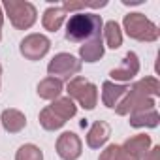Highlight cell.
Here are the masks:
<instances>
[{
  "instance_id": "1",
  "label": "cell",
  "mask_w": 160,
  "mask_h": 160,
  "mask_svg": "<svg viewBox=\"0 0 160 160\" xmlns=\"http://www.w3.org/2000/svg\"><path fill=\"white\" fill-rule=\"evenodd\" d=\"M104 21L96 13H73L66 23V40L72 43H83L94 36H102Z\"/></svg>"
},
{
  "instance_id": "2",
  "label": "cell",
  "mask_w": 160,
  "mask_h": 160,
  "mask_svg": "<svg viewBox=\"0 0 160 160\" xmlns=\"http://www.w3.org/2000/svg\"><path fill=\"white\" fill-rule=\"evenodd\" d=\"M66 92H68V98L77 102L87 111L94 109L96 104H98V87L94 83H91L83 75L72 77L68 81V85H66Z\"/></svg>"
},
{
  "instance_id": "3",
  "label": "cell",
  "mask_w": 160,
  "mask_h": 160,
  "mask_svg": "<svg viewBox=\"0 0 160 160\" xmlns=\"http://www.w3.org/2000/svg\"><path fill=\"white\" fill-rule=\"evenodd\" d=\"M122 27H124V32L138 42H156L160 38L158 27L151 19H147L143 13H138V12L124 15Z\"/></svg>"
},
{
  "instance_id": "4",
  "label": "cell",
  "mask_w": 160,
  "mask_h": 160,
  "mask_svg": "<svg viewBox=\"0 0 160 160\" xmlns=\"http://www.w3.org/2000/svg\"><path fill=\"white\" fill-rule=\"evenodd\" d=\"M2 8L6 10L10 23L17 30H28L38 19L36 6L32 2H27V0H4Z\"/></svg>"
},
{
  "instance_id": "5",
  "label": "cell",
  "mask_w": 160,
  "mask_h": 160,
  "mask_svg": "<svg viewBox=\"0 0 160 160\" xmlns=\"http://www.w3.org/2000/svg\"><path fill=\"white\" fill-rule=\"evenodd\" d=\"M81 66H83V62L79 58H75L73 55L58 53V55H55L49 60L47 73H49V77H57V79H60V81H64V79L70 81L72 77H75L79 72H81Z\"/></svg>"
},
{
  "instance_id": "6",
  "label": "cell",
  "mask_w": 160,
  "mask_h": 160,
  "mask_svg": "<svg viewBox=\"0 0 160 160\" xmlns=\"http://www.w3.org/2000/svg\"><path fill=\"white\" fill-rule=\"evenodd\" d=\"M51 49V40L45 34H28L21 40L19 51L27 60H40L43 58Z\"/></svg>"
},
{
  "instance_id": "7",
  "label": "cell",
  "mask_w": 160,
  "mask_h": 160,
  "mask_svg": "<svg viewBox=\"0 0 160 160\" xmlns=\"http://www.w3.org/2000/svg\"><path fill=\"white\" fill-rule=\"evenodd\" d=\"M154 98L143 96L139 92H136L132 87H128V92L124 94V98L119 102V106L115 108L117 115H130V113H138V111H149L154 109Z\"/></svg>"
},
{
  "instance_id": "8",
  "label": "cell",
  "mask_w": 160,
  "mask_h": 160,
  "mask_svg": "<svg viewBox=\"0 0 160 160\" xmlns=\"http://www.w3.org/2000/svg\"><path fill=\"white\" fill-rule=\"evenodd\" d=\"M55 147H57V154L62 160H77L83 152V143L75 132H62Z\"/></svg>"
},
{
  "instance_id": "9",
  "label": "cell",
  "mask_w": 160,
  "mask_h": 160,
  "mask_svg": "<svg viewBox=\"0 0 160 160\" xmlns=\"http://www.w3.org/2000/svg\"><path fill=\"white\" fill-rule=\"evenodd\" d=\"M138 73H139V58L134 51H128L124 55V58L121 60V64L109 72V77L113 79V83L115 81L126 83V81H132Z\"/></svg>"
},
{
  "instance_id": "10",
  "label": "cell",
  "mask_w": 160,
  "mask_h": 160,
  "mask_svg": "<svg viewBox=\"0 0 160 160\" xmlns=\"http://www.w3.org/2000/svg\"><path fill=\"white\" fill-rule=\"evenodd\" d=\"M126 92H128V85H121V83H113V81L102 83V102L106 108L115 109Z\"/></svg>"
},
{
  "instance_id": "11",
  "label": "cell",
  "mask_w": 160,
  "mask_h": 160,
  "mask_svg": "<svg viewBox=\"0 0 160 160\" xmlns=\"http://www.w3.org/2000/svg\"><path fill=\"white\" fill-rule=\"evenodd\" d=\"M104 51H106V45H104V40L102 36H94L87 42H83L79 45V57H81V62H96L104 57Z\"/></svg>"
},
{
  "instance_id": "12",
  "label": "cell",
  "mask_w": 160,
  "mask_h": 160,
  "mask_svg": "<svg viewBox=\"0 0 160 160\" xmlns=\"http://www.w3.org/2000/svg\"><path fill=\"white\" fill-rule=\"evenodd\" d=\"M109 136H111V126L106 121H96L87 132V145L91 149H100L108 143Z\"/></svg>"
},
{
  "instance_id": "13",
  "label": "cell",
  "mask_w": 160,
  "mask_h": 160,
  "mask_svg": "<svg viewBox=\"0 0 160 160\" xmlns=\"http://www.w3.org/2000/svg\"><path fill=\"white\" fill-rule=\"evenodd\" d=\"M134 158H138V160H143L145 156H147V152L151 151V136H147V134H138V136H132V138H128L126 141H124V145H122Z\"/></svg>"
},
{
  "instance_id": "14",
  "label": "cell",
  "mask_w": 160,
  "mask_h": 160,
  "mask_svg": "<svg viewBox=\"0 0 160 160\" xmlns=\"http://www.w3.org/2000/svg\"><path fill=\"white\" fill-rule=\"evenodd\" d=\"M0 121H2L4 130L10 132V134H17V132H21V130L27 126V117H25V113L19 111V109H13V108L4 109L2 115H0Z\"/></svg>"
},
{
  "instance_id": "15",
  "label": "cell",
  "mask_w": 160,
  "mask_h": 160,
  "mask_svg": "<svg viewBox=\"0 0 160 160\" xmlns=\"http://www.w3.org/2000/svg\"><path fill=\"white\" fill-rule=\"evenodd\" d=\"M62 91H64V85L57 77H45V79H42V81L38 83V96L43 98V100H51L53 102V100L60 98Z\"/></svg>"
},
{
  "instance_id": "16",
  "label": "cell",
  "mask_w": 160,
  "mask_h": 160,
  "mask_svg": "<svg viewBox=\"0 0 160 160\" xmlns=\"http://www.w3.org/2000/svg\"><path fill=\"white\" fill-rule=\"evenodd\" d=\"M64 21H66V12H64L60 6H51V8H47V10L43 12V15H42V25H43V28L49 30V32H57V30L62 27Z\"/></svg>"
},
{
  "instance_id": "17",
  "label": "cell",
  "mask_w": 160,
  "mask_h": 160,
  "mask_svg": "<svg viewBox=\"0 0 160 160\" xmlns=\"http://www.w3.org/2000/svg\"><path fill=\"white\" fill-rule=\"evenodd\" d=\"M130 126L134 128H156L160 122V115L156 109H149V111H138V113H130Z\"/></svg>"
},
{
  "instance_id": "18",
  "label": "cell",
  "mask_w": 160,
  "mask_h": 160,
  "mask_svg": "<svg viewBox=\"0 0 160 160\" xmlns=\"http://www.w3.org/2000/svg\"><path fill=\"white\" fill-rule=\"evenodd\" d=\"M49 108H51V111H53L55 115H58L64 122H66L68 119L75 117V113H77V106H75V102H73L72 98H68V96H60V98L53 100Z\"/></svg>"
},
{
  "instance_id": "19",
  "label": "cell",
  "mask_w": 160,
  "mask_h": 160,
  "mask_svg": "<svg viewBox=\"0 0 160 160\" xmlns=\"http://www.w3.org/2000/svg\"><path fill=\"white\" fill-rule=\"evenodd\" d=\"M102 40L109 49H119L122 45V30L117 21H108L102 28Z\"/></svg>"
},
{
  "instance_id": "20",
  "label": "cell",
  "mask_w": 160,
  "mask_h": 160,
  "mask_svg": "<svg viewBox=\"0 0 160 160\" xmlns=\"http://www.w3.org/2000/svg\"><path fill=\"white\" fill-rule=\"evenodd\" d=\"M130 87H132L136 92H139V94H143V96H149V98H154V96L160 94V81H158L156 77H152V75L139 79L138 83H134V85H130Z\"/></svg>"
},
{
  "instance_id": "21",
  "label": "cell",
  "mask_w": 160,
  "mask_h": 160,
  "mask_svg": "<svg viewBox=\"0 0 160 160\" xmlns=\"http://www.w3.org/2000/svg\"><path fill=\"white\" fill-rule=\"evenodd\" d=\"M38 119H40V124H42L45 130H49V132H55V130H58V128H62V126L66 124L58 115H55V113L51 111L49 106L40 111V117H38Z\"/></svg>"
},
{
  "instance_id": "22",
  "label": "cell",
  "mask_w": 160,
  "mask_h": 160,
  "mask_svg": "<svg viewBox=\"0 0 160 160\" xmlns=\"http://www.w3.org/2000/svg\"><path fill=\"white\" fill-rule=\"evenodd\" d=\"M98 160H138V158H134L122 145L111 143V145H108V147L100 152V158H98Z\"/></svg>"
},
{
  "instance_id": "23",
  "label": "cell",
  "mask_w": 160,
  "mask_h": 160,
  "mask_svg": "<svg viewBox=\"0 0 160 160\" xmlns=\"http://www.w3.org/2000/svg\"><path fill=\"white\" fill-rule=\"evenodd\" d=\"M15 160H43V152L34 143H25L15 152Z\"/></svg>"
},
{
  "instance_id": "24",
  "label": "cell",
  "mask_w": 160,
  "mask_h": 160,
  "mask_svg": "<svg viewBox=\"0 0 160 160\" xmlns=\"http://www.w3.org/2000/svg\"><path fill=\"white\" fill-rule=\"evenodd\" d=\"M143 160H160V145H154V147L147 152V156H145Z\"/></svg>"
},
{
  "instance_id": "25",
  "label": "cell",
  "mask_w": 160,
  "mask_h": 160,
  "mask_svg": "<svg viewBox=\"0 0 160 160\" xmlns=\"http://www.w3.org/2000/svg\"><path fill=\"white\" fill-rule=\"evenodd\" d=\"M2 23H4V12H2V6H0V28H2Z\"/></svg>"
},
{
  "instance_id": "26",
  "label": "cell",
  "mask_w": 160,
  "mask_h": 160,
  "mask_svg": "<svg viewBox=\"0 0 160 160\" xmlns=\"http://www.w3.org/2000/svg\"><path fill=\"white\" fill-rule=\"evenodd\" d=\"M0 75H2V66H0Z\"/></svg>"
},
{
  "instance_id": "27",
  "label": "cell",
  "mask_w": 160,
  "mask_h": 160,
  "mask_svg": "<svg viewBox=\"0 0 160 160\" xmlns=\"http://www.w3.org/2000/svg\"><path fill=\"white\" fill-rule=\"evenodd\" d=\"M0 40H2V30H0Z\"/></svg>"
}]
</instances>
